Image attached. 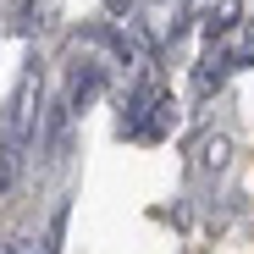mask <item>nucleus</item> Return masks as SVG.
<instances>
[{"mask_svg": "<svg viewBox=\"0 0 254 254\" xmlns=\"http://www.w3.org/2000/svg\"><path fill=\"white\" fill-rule=\"evenodd\" d=\"M243 11H249V0H216V6H210V39H227L232 28H243Z\"/></svg>", "mask_w": 254, "mask_h": 254, "instance_id": "1", "label": "nucleus"}]
</instances>
